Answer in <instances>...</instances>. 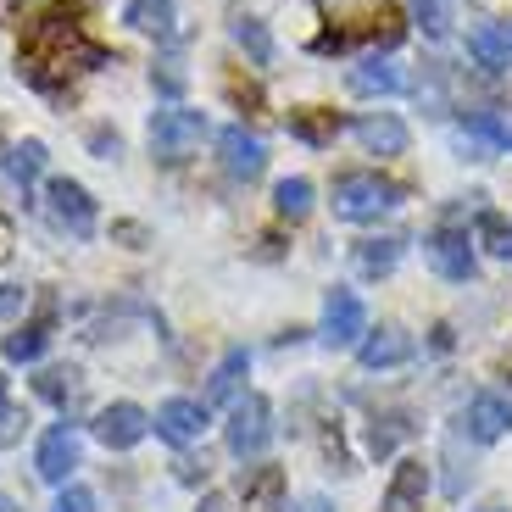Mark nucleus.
<instances>
[{
	"mask_svg": "<svg viewBox=\"0 0 512 512\" xmlns=\"http://www.w3.org/2000/svg\"><path fill=\"white\" fill-rule=\"evenodd\" d=\"M151 84H156V90H162V95H173V101H179V95H184V73H179V67H173V62H167L162 73H156V67H151Z\"/></svg>",
	"mask_w": 512,
	"mask_h": 512,
	"instance_id": "e433bc0d",
	"label": "nucleus"
},
{
	"mask_svg": "<svg viewBox=\"0 0 512 512\" xmlns=\"http://www.w3.org/2000/svg\"><path fill=\"white\" fill-rule=\"evenodd\" d=\"M6 256H12V223L0 218V262H6Z\"/></svg>",
	"mask_w": 512,
	"mask_h": 512,
	"instance_id": "a19ab883",
	"label": "nucleus"
},
{
	"mask_svg": "<svg viewBox=\"0 0 512 512\" xmlns=\"http://www.w3.org/2000/svg\"><path fill=\"white\" fill-rule=\"evenodd\" d=\"M173 468H179V479H184V485H195V479L206 485V462H190V457H184V462H173Z\"/></svg>",
	"mask_w": 512,
	"mask_h": 512,
	"instance_id": "4c0bfd02",
	"label": "nucleus"
},
{
	"mask_svg": "<svg viewBox=\"0 0 512 512\" xmlns=\"http://www.w3.org/2000/svg\"><path fill=\"white\" fill-rule=\"evenodd\" d=\"M284 490V474L279 468H251V479H240V496H245V512L268 507V501H279Z\"/></svg>",
	"mask_w": 512,
	"mask_h": 512,
	"instance_id": "cd10ccee",
	"label": "nucleus"
},
{
	"mask_svg": "<svg viewBox=\"0 0 512 512\" xmlns=\"http://www.w3.org/2000/svg\"><path fill=\"white\" fill-rule=\"evenodd\" d=\"M23 429H28V412L12 401V379L0 373V451L17 446V440H23Z\"/></svg>",
	"mask_w": 512,
	"mask_h": 512,
	"instance_id": "c85d7f7f",
	"label": "nucleus"
},
{
	"mask_svg": "<svg viewBox=\"0 0 512 512\" xmlns=\"http://www.w3.org/2000/svg\"><path fill=\"white\" fill-rule=\"evenodd\" d=\"M401 206V184L379 179V173H368V167H357V173H340L334 179V218L346 223H379L390 218Z\"/></svg>",
	"mask_w": 512,
	"mask_h": 512,
	"instance_id": "f03ea898",
	"label": "nucleus"
},
{
	"mask_svg": "<svg viewBox=\"0 0 512 512\" xmlns=\"http://www.w3.org/2000/svg\"><path fill=\"white\" fill-rule=\"evenodd\" d=\"M346 84H351L357 95H396L407 78H401V67L390 62V56H362V62L346 73Z\"/></svg>",
	"mask_w": 512,
	"mask_h": 512,
	"instance_id": "aec40b11",
	"label": "nucleus"
},
{
	"mask_svg": "<svg viewBox=\"0 0 512 512\" xmlns=\"http://www.w3.org/2000/svg\"><path fill=\"white\" fill-rule=\"evenodd\" d=\"M218 162H223L229 179L251 184V179H262V167H268V145L256 140V134H245V123H234L218 134Z\"/></svg>",
	"mask_w": 512,
	"mask_h": 512,
	"instance_id": "9b49d317",
	"label": "nucleus"
},
{
	"mask_svg": "<svg viewBox=\"0 0 512 512\" xmlns=\"http://www.w3.org/2000/svg\"><path fill=\"white\" fill-rule=\"evenodd\" d=\"M45 206H51L56 229L73 234V240H90L95 223H101V212H95L90 190H84L78 179H51V184H45Z\"/></svg>",
	"mask_w": 512,
	"mask_h": 512,
	"instance_id": "0eeeda50",
	"label": "nucleus"
},
{
	"mask_svg": "<svg viewBox=\"0 0 512 512\" xmlns=\"http://www.w3.org/2000/svg\"><path fill=\"white\" fill-rule=\"evenodd\" d=\"M351 134L362 140L368 156H407V145H412L407 123H401L396 112H362L357 123H351Z\"/></svg>",
	"mask_w": 512,
	"mask_h": 512,
	"instance_id": "ddd939ff",
	"label": "nucleus"
},
{
	"mask_svg": "<svg viewBox=\"0 0 512 512\" xmlns=\"http://www.w3.org/2000/svg\"><path fill=\"white\" fill-rule=\"evenodd\" d=\"M401 251H407V240H401V234H368V240L351 245V262H357L362 279H384V273H396Z\"/></svg>",
	"mask_w": 512,
	"mask_h": 512,
	"instance_id": "f3484780",
	"label": "nucleus"
},
{
	"mask_svg": "<svg viewBox=\"0 0 512 512\" xmlns=\"http://www.w3.org/2000/svg\"><path fill=\"white\" fill-rule=\"evenodd\" d=\"M507 145H512V128H507Z\"/></svg>",
	"mask_w": 512,
	"mask_h": 512,
	"instance_id": "c03bdc74",
	"label": "nucleus"
},
{
	"mask_svg": "<svg viewBox=\"0 0 512 512\" xmlns=\"http://www.w3.org/2000/svg\"><path fill=\"white\" fill-rule=\"evenodd\" d=\"M357 362L368 373H384V368H401V362H412V334L396 329V323H379V329H368L357 340Z\"/></svg>",
	"mask_w": 512,
	"mask_h": 512,
	"instance_id": "f8f14e48",
	"label": "nucleus"
},
{
	"mask_svg": "<svg viewBox=\"0 0 512 512\" xmlns=\"http://www.w3.org/2000/svg\"><path fill=\"white\" fill-rule=\"evenodd\" d=\"M112 62L101 39L84 23V6L78 0H56L39 17H28L23 39H17V73L23 84H34L39 95H67L78 73H101Z\"/></svg>",
	"mask_w": 512,
	"mask_h": 512,
	"instance_id": "f257e3e1",
	"label": "nucleus"
},
{
	"mask_svg": "<svg viewBox=\"0 0 512 512\" xmlns=\"http://www.w3.org/2000/svg\"><path fill=\"white\" fill-rule=\"evenodd\" d=\"M401 435H407V418H401V412H384V418H373V429H368V451L373 457H390Z\"/></svg>",
	"mask_w": 512,
	"mask_h": 512,
	"instance_id": "2f4dec72",
	"label": "nucleus"
},
{
	"mask_svg": "<svg viewBox=\"0 0 512 512\" xmlns=\"http://www.w3.org/2000/svg\"><path fill=\"white\" fill-rule=\"evenodd\" d=\"M273 212H279V218H290V223L307 218V212H312V179H301V173H295V179L273 184Z\"/></svg>",
	"mask_w": 512,
	"mask_h": 512,
	"instance_id": "393cba45",
	"label": "nucleus"
},
{
	"mask_svg": "<svg viewBox=\"0 0 512 512\" xmlns=\"http://www.w3.org/2000/svg\"><path fill=\"white\" fill-rule=\"evenodd\" d=\"M34 396L45 401V407L67 412V407H78V396H84V379H78V368H67V362H56V368H39V379H34Z\"/></svg>",
	"mask_w": 512,
	"mask_h": 512,
	"instance_id": "412c9836",
	"label": "nucleus"
},
{
	"mask_svg": "<svg viewBox=\"0 0 512 512\" xmlns=\"http://www.w3.org/2000/svg\"><path fill=\"white\" fill-rule=\"evenodd\" d=\"M0 512H17V501H6V496H0Z\"/></svg>",
	"mask_w": 512,
	"mask_h": 512,
	"instance_id": "79ce46f5",
	"label": "nucleus"
},
{
	"mask_svg": "<svg viewBox=\"0 0 512 512\" xmlns=\"http://www.w3.org/2000/svg\"><path fill=\"white\" fill-rule=\"evenodd\" d=\"M145 140H151V156L162 167H184L206 140V112H195V106H162V112H151Z\"/></svg>",
	"mask_w": 512,
	"mask_h": 512,
	"instance_id": "7ed1b4c3",
	"label": "nucleus"
},
{
	"mask_svg": "<svg viewBox=\"0 0 512 512\" xmlns=\"http://www.w3.org/2000/svg\"><path fill=\"white\" fill-rule=\"evenodd\" d=\"M6 173H12V184L28 195V184H34L39 173H45V145H39V140L12 145V151H6Z\"/></svg>",
	"mask_w": 512,
	"mask_h": 512,
	"instance_id": "a878e982",
	"label": "nucleus"
},
{
	"mask_svg": "<svg viewBox=\"0 0 512 512\" xmlns=\"http://www.w3.org/2000/svg\"><path fill=\"white\" fill-rule=\"evenodd\" d=\"M474 240L485 245L490 256H501V262H512V223L501 218V212H479V223H474Z\"/></svg>",
	"mask_w": 512,
	"mask_h": 512,
	"instance_id": "bb28decb",
	"label": "nucleus"
},
{
	"mask_svg": "<svg viewBox=\"0 0 512 512\" xmlns=\"http://www.w3.org/2000/svg\"><path fill=\"white\" fill-rule=\"evenodd\" d=\"M78 457H84V440H78L73 423H51L45 435H39V451H34V474L45 479V485H73V468Z\"/></svg>",
	"mask_w": 512,
	"mask_h": 512,
	"instance_id": "423d86ee",
	"label": "nucleus"
},
{
	"mask_svg": "<svg viewBox=\"0 0 512 512\" xmlns=\"http://www.w3.org/2000/svg\"><path fill=\"white\" fill-rule=\"evenodd\" d=\"M423 496H429V462L423 457H401L396 474H390V485H384V512H418Z\"/></svg>",
	"mask_w": 512,
	"mask_h": 512,
	"instance_id": "2eb2a0df",
	"label": "nucleus"
},
{
	"mask_svg": "<svg viewBox=\"0 0 512 512\" xmlns=\"http://www.w3.org/2000/svg\"><path fill=\"white\" fill-rule=\"evenodd\" d=\"M468 62L485 67V73H507V67H512V28L474 23V28H468Z\"/></svg>",
	"mask_w": 512,
	"mask_h": 512,
	"instance_id": "dca6fc26",
	"label": "nucleus"
},
{
	"mask_svg": "<svg viewBox=\"0 0 512 512\" xmlns=\"http://www.w3.org/2000/svg\"><path fill=\"white\" fill-rule=\"evenodd\" d=\"M485 512H507V507H485Z\"/></svg>",
	"mask_w": 512,
	"mask_h": 512,
	"instance_id": "37998d69",
	"label": "nucleus"
},
{
	"mask_svg": "<svg viewBox=\"0 0 512 512\" xmlns=\"http://www.w3.org/2000/svg\"><path fill=\"white\" fill-rule=\"evenodd\" d=\"M412 17L429 39H451V0H412Z\"/></svg>",
	"mask_w": 512,
	"mask_h": 512,
	"instance_id": "7c9ffc66",
	"label": "nucleus"
},
{
	"mask_svg": "<svg viewBox=\"0 0 512 512\" xmlns=\"http://www.w3.org/2000/svg\"><path fill=\"white\" fill-rule=\"evenodd\" d=\"M362 334H368V307H362V295H357V290H340V284H334V290L323 295L318 340H323L329 351H346V346H357Z\"/></svg>",
	"mask_w": 512,
	"mask_h": 512,
	"instance_id": "39448f33",
	"label": "nucleus"
},
{
	"mask_svg": "<svg viewBox=\"0 0 512 512\" xmlns=\"http://www.w3.org/2000/svg\"><path fill=\"white\" fill-rule=\"evenodd\" d=\"M206 423H212V407L195 396H167L162 407L151 412V429L167 440V446H195L206 435Z\"/></svg>",
	"mask_w": 512,
	"mask_h": 512,
	"instance_id": "6e6552de",
	"label": "nucleus"
},
{
	"mask_svg": "<svg viewBox=\"0 0 512 512\" xmlns=\"http://www.w3.org/2000/svg\"><path fill=\"white\" fill-rule=\"evenodd\" d=\"M245 373H251V351L245 346H234L229 357L218 362V368H212V384H206V407H234V401H240V384H245Z\"/></svg>",
	"mask_w": 512,
	"mask_h": 512,
	"instance_id": "6ab92c4d",
	"label": "nucleus"
},
{
	"mask_svg": "<svg viewBox=\"0 0 512 512\" xmlns=\"http://www.w3.org/2000/svg\"><path fill=\"white\" fill-rule=\"evenodd\" d=\"M23 307H28V290H23V284H0V323L23 318Z\"/></svg>",
	"mask_w": 512,
	"mask_h": 512,
	"instance_id": "72a5a7b5",
	"label": "nucleus"
},
{
	"mask_svg": "<svg viewBox=\"0 0 512 512\" xmlns=\"http://www.w3.org/2000/svg\"><path fill=\"white\" fill-rule=\"evenodd\" d=\"M51 512H95V490L90 485H62Z\"/></svg>",
	"mask_w": 512,
	"mask_h": 512,
	"instance_id": "473e14b6",
	"label": "nucleus"
},
{
	"mask_svg": "<svg viewBox=\"0 0 512 512\" xmlns=\"http://www.w3.org/2000/svg\"><path fill=\"white\" fill-rule=\"evenodd\" d=\"M273 435H279V423H273V401L262 396V390H245V396L229 407L223 446H229L240 462H251V457H262V451L273 446Z\"/></svg>",
	"mask_w": 512,
	"mask_h": 512,
	"instance_id": "20e7f679",
	"label": "nucleus"
},
{
	"mask_svg": "<svg viewBox=\"0 0 512 512\" xmlns=\"http://www.w3.org/2000/svg\"><path fill=\"white\" fill-rule=\"evenodd\" d=\"M117 234H123L128 245H140V240H145V229H140V223H117Z\"/></svg>",
	"mask_w": 512,
	"mask_h": 512,
	"instance_id": "ea45409f",
	"label": "nucleus"
},
{
	"mask_svg": "<svg viewBox=\"0 0 512 512\" xmlns=\"http://www.w3.org/2000/svg\"><path fill=\"white\" fill-rule=\"evenodd\" d=\"M145 435H151V412L134 407V401H112V407L95 412V440L106 451H134Z\"/></svg>",
	"mask_w": 512,
	"mask_h": 512,
	"instance_id": "9d476101",
	"label": "nucleus"
},
{
	"mask_svg": "<svg viewBox=\"0 0 512 512\" xmlns=\"http://www.w3.org/2000/svg\"><path fill=\"white\" fill-rule=\"evenodd\" d=\"M90 151L112 162V156H123V134H117V128H95V134H90Z\"/></svg>",
	"mask_w": 512,
	"mask_h": 512,
	"instance_id": "c9c22d12",
	"label": "nucleus"
},
{
	"mask_svg": "<svg viewBox=\"0 0 512 512\" xmlns=\"http://www.w3.org/2000/svg\"><path fill=\"white\" fill-rule=\"evenodd\" d=\"M423 256H429V268H435L440 279H451V284H468V279H474V268H479L468 229H451V223L423 240Z\"/></svg>",
	"mask_w": 512,
	"mask_h": 512,
	"instance_id": "1a4fd4ad",
	"label": "nucleus"
},
{
	"mask_svg": "<svg viewBox=\"0 0 512 512\" xmlns=\"http://www.w3.org/2000/svg\"><path fill=\"white\" fill-rule=\"evenodd\" d=\"M290 512H334V501H329V496H301Z\"/></svg>",
	"mask_w": 512,
	"mask_h": 512,
	"instance_id": "58836bf2",
	"label": "nucleus"
},
{
	"mask_svg": "<svg viewBox=\"0 0 512 512\" xmlns=\"http://www.w3.org/2000/svg\"><path fill=\"white\" fill-rule=\"evenodd\" d=\"M340 117L323 112V106H301V112H290V134L301 145H312V151H323V145H334V134H340Z\"/></svg>",
	"mask_w": 512,
	"mask_h": 512,
	"instance_id": "b1692460",
	"label": "nucleus"
},
{
	"mask_svg": "<svg viewBox=\"0 0 512 512\" xmlns=\"http://www.w3.org/2000/svg\"><path fill=\"white\" fill-rule=\"evenodd\" d=\"M123 23L134 28V34L167 39V34H173V23H179V0H128Z\"/></svg>",
	"mask_w": 512,
	"mask_h": 512,
	"instance_id": "5701e85b",
	"label": "nucleus"
},
{
	"mask_svg": "<svg viewBox=\"0 0 512 512\" xmlns=\"http://www.w3.org/2000/svg\"><path fill=\"white\" fill-rule=\"evenodd\" d=\"M51 318H56V307H45L34 323H17V329L0 340V357L6 362H39L45 346H51Z\"/></svg>",
	"mask_w": 512,
	"mask_h": 512,
	"instance_id": "a211bd4d",
	"label": "nucleus"
},
{
	"mask_svg": "<svg viewBox=\"0 0 512 512\" xmlns=\"http://www.w3.org/2000/svg\"><path fill=\"white\" fill-rule=\"evenodd\" d=\"M468 485H474V462L462 457V435H451L446 440V496L457 501Z\"/></svg>",
	"mask_w": 512,
	"mask_h": 512,
	"instance_id": "c756f323",
	"label": "nucleus"
},
{
	"mask_svg": "<svg viewBox=\"0 0 512 512\" xmlns=\"http://www.w3.org/2000/svg\"><path fill=\"white\" fill-rule=\"evenodd\" d=\"M462 423H468V435H474L479 446L507 440L512 435V401L496 396V390H479V396L468 401V412H462Z\"/></svg>",
	"mask_w": 512,
	"mask_h": 512,
	"instance_id": "4468645a",
	"label": "nucleus"
},
{
	"mask_svg": "<svg viewBox=\"0 0 512 512\" xmlns=\"http://www.w3.org/2000/svg\"><path fill=\"white\" fill-rule=\"evenodd\" d=\"M229 39L240 45L245 56H251V67H273V34L262 17L251 12H229Z\"/></svg>",
	"mask_w": 512,
	"mask_h": 512,
	"instance_id": "4be33fe9",
	"label": "nucleus"
},
{
	"mask_svg": "<svg viewBox=\"0 0 512 512\" xmlns=\"http://www.w3.org/2000/svg\"><path fill=\"white\" fill-rule=\"evenodd\" d=\"M223 90H229L234 106H245V112H262V90H256V84H240V78H229Z\"/></svg>",
	"mask_w": 512,
	"mask_h": 512,
	"instance_id": "f704fd0d",
	"label": "nucleus"
}]
</instances>
